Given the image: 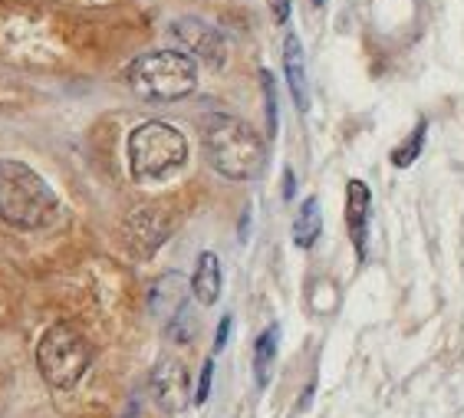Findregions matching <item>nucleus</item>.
<instances>
[{"instance_id": "10", "label": "nucleus", "mask_w": 464, "mask_h": 418, "mask_svg": "<svg viewBox=\"0 0 464 418\" xmlns=\"http://www.w3.org/2000/svg\"><path fill=\"white\" fill-rule=\"evenodd\" d=\"M188 294H191V284H188L181 274H161L152 287H149V310L159 323H171L181 310H188Z\"/></svg>"}, {"instance_id": "1", "label": "nucleus", "mask_w": 464, "mask_h": 418, "mask_svg": "<svg viewBox=\"0 0 464 418\" xmlns=\"http://www.w3.org/2000/svg\"><path fill=\"white\" fill-rule=\"evenodd\" d=\"M201 142L211 169L231 181H250L257 179L267 165V145L254 132V125L244 119L215 112L201 129Z\"/></svg>"}, {"instance_id": "3", "label": "nucleus", "mask_w": 464, "mask_h": 418, "mask_svg": "<svg viewBox=\"0 0 464 418\" xmlns=\"http://www.w3.org/2000/svg\"><path fill=\"white\" fill-rule=\"evenodd\" d=\"M125 83L132 86L135 96L149 102H175L195 92L198 86V66L188 53L179 50H155L142 53L139 60L129 63Z\"/></svg>"}, {"instance_id": "2", "label": "nucleus", "mask_w": 464, "mask_h": 418, "mask_svg": "<svg viewBox=\"0 0 464 418\" xmlns=\"http://www.w3.org/2000/svg\"><path fill=\"white\" fill-rule=\"evenodd\" d=\"M56 191L50 181L17 159H0V221L17 231H40L53 221Z\"/></svg>"}, {"instance_id": "13", "label": "nucleus", "mask_w": 464, "mask_h": 418, "mask_svg": "<svg viewBox=\"0 0 464 418\" xmlns=\"http://www.w3.org/2000/svg\"><path fill=\"white\" fill-rule=\"evenodd\" d=\"M277 349H280V326L274 323L254 343V379H257V389H267L274 363H277Z\"/></svg>"}, {"instance_id": "20", "label": "nucleus", "mask_w": 464, "mask_h": 418, "mask_svg": "<svg viewBox=\"0 0 464 418\" xmlns=\"http://www.w3.org/2000/svg\"><path fill=\"white\" fill-rule=\"evenodd\" d=\"M294 198V171L284 169V201H290Z\"/></svg>"}, {"instance_id": "21", "label": "nucleus", "mask_w": 464, "mask_h": 418, "mask_svg": "<svg viewBox=\"0 0 464 418\" xmlns=\"http://www.w3.org/2000/svg\"><path fill=\"white\" fill-rule=\"evenodd\" d=\"M125 418H142V402L132 399V405H129V412H125Z\"/></svg>"}, {"instance_id": "14", "label": "nucleus", "mask_w": 464, "mask_h": 418, "mask_svg": "<svg viewBox=\"0 0 464 418\" xmlns=\"http://www.w3.org/2000/svg\"><path fill=\"white\" fill-rule=\"evenodd\" d=\"M323 234V211H320V198H306L300 211L294 218V244L300 250H310Z\"/></svg>"}, {"instance_id": "16", "label": "nucleus", "mask_w": 464, "mask_h": 418, "mask_svg": "<svg viewBox=\"0 0 464 418\" xmlns=\"http://www.w3.org/2000/svg\"><path fill=\"white\" fill-rule=\"evenodd\" d=\"M260 86H264V106H267V132L274 139L277 135V86L267 70H260Z\"/></svg>"}, {"instance_id": "6", "label": "nucleus", "mask_w": 464, "mask_h": 418, "mask_svg": "<svg viewBox=\"0 0 464 418\" xmlns=\"http://www.w3.org/2000/svg\"><path fill=\"white\" fill-rule=\"evenodd\" d=\"M171 36L185 46V53H191L195 60H205L208 66H224L227 60V40L218 27L205 24L198 17H181L171 24Z\"/></svg>"}, {"instance_id": "11", "label": "nucleus", "mask_w": 464, "mask_h": 418, "mask_svg": "<svg viewBox=\"0 0 464 418\" xmlns=\"http://www.w3.org/2000/svg\"><path fill=\"white\" fill-rule=\"evenodd\" d=\"M284 73H286L290 96H294V106L300 109V112H306V109H310V80H306L304 46H300V36L296 34L284 36Z\"/></svg>"}, {"instance_id": "5", "label": "nucleus", "mask_w": 464, "mask_h": 418, "mask_svg": "<svg viewBox=\"0 0 464 418\" xmlns=\"http://www.w3.org/2000/svg\"><path fill=\"white\" fill-rule=\"evenodd\" d=\"M92 363V343L72 323H53L36 343V369L53 389H72Z\"/></svg>"}, {"instance_id": "18", "label": "nucleus", "mask_w": 464, "mask_h": 418, "mask_svg": "<svg viewBox=\"0 0 464 418\" xmlns=\"http://www.w3.org/2000/svg\"><path fill=\"white\" fill-rule=\"evenodd\" d=\"M267 4H270V17L284 27L286 20H290V0H267Z\"/></svg>"}, {"instance_id": "8", "label": "nucleus", "mask_w": 464, "mask_h": 418, "mask_svg": "<svg viewBox=\"0 0 464 418\" xmlns=\"http://www.w3.org/2000/svg\"><path fill=\"white\" fill-rule=\"evenodd\" d=\"M169 238V218L159 208H139L125 221V244L139 260H149Z\"/></svg>"}, {"instance_id": "4", "label": "nucleus", "mask_w": 464, "mask_h": 418, "mask_svg": "<svg viewBox=\"0 0 464 418\" xmlns=\"http://www.w3.org/2000/svg\"><path fill=\"white\" fill-rule=\"evenodd\" d=\"M188 161V139L169 122H142L129 135V171L135 181L152 185V181L171 179Z\"/></svg>"}, {"instance_id": "22", "label": "nucleus", "mask_w": 464, "mask_h": 418, "mask_svg": "<svg viewBox=\"0 0 464 418\" xmlns=\"http://www.w3.org/2000/svg\"><path fill=\"white\" fill-rule=\"evenodd\" d=\"M310 4H313V7H323V4H326V0H310Z\"/></svg>"}, {"instance_id": "12", "label": "nucleus", "mask_w": 464, "mask_h": 418, "mask_svg": "<svg viewBox=\"0 0 464 418\" xmlns=\"http://www.w3.org/2000/svg\"><path fill=\"white\" fill-rule=\"evenodd\" d=\"M188 284H191V296H195L201 306H215L218 296H221V260H218V254L205 250V254L198 258L195 277H191Z\"/></svg>"}, {"instance_id": "9", "label": "nucleus", "mask_w": 464, "mask_h": 418, "mask_svg": "<svg viewBox=\"0 0 464 418\" xmlns=\"http://www.w3.org/2000/svg\"><path fill=\"white\" fill-rule=\"evenodd\" d=\"M369 214H372V191L362 179H349L346 185V231L356 258L366 260V244H369Z\"/></svg>"}, {"instance_id": "19", "label": "nucleus", "mask_w": 464, "mask_h": 418, "mask_svg": "<svg viewBox=\"0 0 464 418\" xmlns=\"http://www.w3.org/2000/svg\"><path fill=\"white\" fill-rule=\"evenodd\" d=\"M231 316H221V323H218V333H215V353H221L224 346H227V336H231Z\"/></svg>"}, {"instance_id": "17", "label": "nucleus", "mask_w": 464, "mask_h": 418, "mask_svg": "<svg viewBox=\"0 0 464 418\" xmlns=\"http://www.w3.org/2000/svg\"><path fill=\"white\" fill-rule=\"evenodd\" d=\"M211 379H215V359H208L201 365V379H198V392H195V405H205L208 395H211Z\"/></svg>"}, {"instance_id": "7", "label": "nucleus", "mask_w": 464, "mask_h": 418, "mask_svg": "<svg viewBox=\"0 0 464 418\" xmlns=\"http://www.w3.org/2000/svg\"><path fill=\"white\" fill-rule=\"evenodd\" d=\"M149 385H152V399L159 402V409L169 415L185 412L191 402V379H188L185 363H179V359H159Z\"/></svg>"}, {"instance_id": "15", "label": "nucleus", "mask_w": 464, "mask_h": 418, "mask_svg": "<svg viewBox=\"0 0 464 418\" xmlns=\"http://www.w3.org/2000/svg\"><path fill=\"white\" fill-rule=\"evenodd\" d=\"M425 135H429V122H425V119H419V125L411 129L409 139H405V142L392 151V165H395V169H409L411 161L419 159L421 149H425Z\"/></svg>"}]
</instances>
